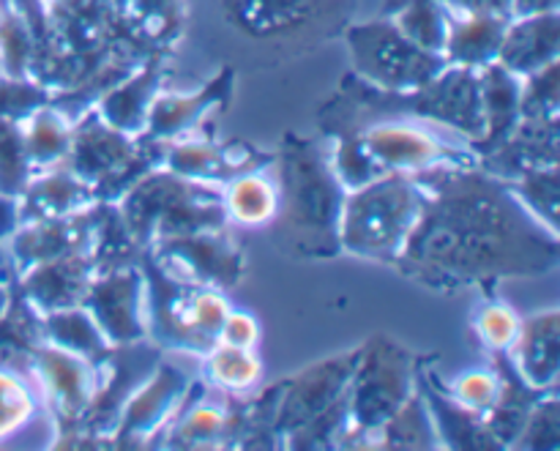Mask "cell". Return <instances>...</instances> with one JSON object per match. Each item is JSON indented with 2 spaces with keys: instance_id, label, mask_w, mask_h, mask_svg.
<instances>
[{
  "instance_id": "1",
  "label": "cell",
  "mask_w": 560,
  "mask_h": 451,
  "mask_svg": "<svg viewBox=\"0 0 560 451\" xmlns=\"http://www.w3.org/2000/svg\"><path fill=\"white\" fill-rule=\"evenodd\" d=\"M413 181L421 213L394 263L402 277L438 293H459L558 268V233L525 211L506 181L479 164L435 167Z\"/></svg>"
},
{
  "instance_id": "2",
  "label": "cell",
  "mask_w": 560,
  "mask_h": 451,
  "mask_svg": "<svg viewBox=\"0 0 560 451\" xmlns=\"http://www.w3.org/2000/svg\"><path fill=\"white\" fill-rule=\"evenodd\" d=\"M279 186V213L273 219L279 241L299 257H337L339 217L348 189L328 159L326 137L284 135L273 159Z\"/></svg>"
},
{
  "instance_id": "3",
  "label": "cell",
  "mask_w": 560,
  "mask_h": 451,
  "mask_svg": "<svg viewBox=\"0 0 560 451\" xmlns=\"http://www.w3.org/2000/svg\"><path fill=\"white\" fill-rule=\"evenodd\" d=\"M115 206L142 250L173 235L228 228L222 186L184 178L167 167L142 175Z\"/></svg>"
},
{
  "instance_id": "4",
  "label": "cell",
  "mask_w": 560,
  "mask_h": 451,
  "mask_svg": "<svg viewBox=\"0 0 560 451\" xmlns=\"http://www.w3.org/2000/svg\"><path fill=\"white\" fill-rule=\"evenodd\" d=\"M140 268L145 274V339L162 354L195 356L217 345L219 328L233 310L228 293L200 285H184L170 279L156 263L142 252Z\"/></svg>"
},
{
  "instance_id": "5",
  "label": "cell",
  "mask_w": 560,
  "mask_h": 451,
  "mask_svg": "<svg viewBox=\"0 0 560 451\" xmlns=\"http://www.w3.org/2000/svg\"><path fill=\"white\" fill-rule=\"evenodd\" d=\"M421 213L413 175L386 173L348 192L339 217V250L345 255L394 266Z\"/></svg>"
},
{
  "instance_id": "6",
  "label": "cell",
  "mask_w": 560,
  "mask_h": 451,
  "mask_svg": "<svg viewBox=\"0 0 560 451\" xmlns=\"http://www.w3.org/2000/svg\"><path fill=\"white\" fill-rule=\"evenodd\" d=\"M164 146L148 135H124L93 107L74 120L63 164L91 186L98 203H118L142 175L162 167Z\"/></svg>"
},
{
  "instance_id": "7",
  "label": "cell",
  "mask_w": 560,
  "mask_h": 451,
  "mask_svg": "<svg viewBox=\"0 0 560 451\" xmlns=\"http://www.w3.org/2000/svg\"><path fill=\"white\" fill-rule=\"evenodd\" d=\"M421 356L402 348L386 334L361 345L359 365L348 386V425L337 449H361L364 436L383 425L416 392Z\"/></svg>"
},
{
  "instance_id": "8",
  "label": "cell",
  "mask_w": 560,
  "mask_h": 451,
  "mask_svg": "<svg viewBox=\"0 0 560 451\" xmlns=\"http://www.w3.org/2000/svg\"><path fill=\"white\" fill-rule=\"evenodd\" d=\"M383 173L419 175L435 167H470L479 153L454 131L410 115H381L353 126Z\"/></svg>"
},
{
  "instance_id": "9",
  "label": "cell",
  "mask_w": 560,
  "mask_h": 451,
  "mask_svg": "<svg viewBox=\"0 0 560 451\" xmlns=\"http://www.w3.org/2000/svg\"><path fill=\"white\" fill-rule=\"evenodd\" d=\"M342 33L353 63L350 71L383 91H413L448 66L441 53L416 44L386 16L353 22Z\"/></svg>"
},
{
  "instance_id": "10",
  "label": "cell",
  "mask_w": 560,
  "mask_h": 451,
  "mask_svg": "<svg viewBox=\"0 0 560 451\" xmlns=\"http://www.w3.org/2000/svg\"><path fill=\"white\" fill-rule=\"evenodd\" d=\"M230 27L255 42L326 38L348 25L355 0H219Z\"/></svg>"
},
{
  "instance_id": "11",
  "label": "cell",
  "mask_w": 560,
  "mask_h": 451,
  "mask_svg": "<svg viewBox=\"0 0 560 451\" xmlns=\"http://www.w3.org/2000/svg\"><path fill=\"white\" fill-rule=\"evenodd\" d=\"M145 252L175 282L217 288L224 293L241 282L246 268L244 250L230 224L162 239L148 246Z\"/></svg>"
},
{
  "instance_id": "12",
  "label": "cell",
  "mask_w": 560,
  "mask_h": 451,
  "mask_svg": "<svg viewBox=\"0 0 560 451\" xmlns=\"http://www.w3.org/2000/svg\"><path fill=\"white\" fill-rule=\"evenodd\" d=\"M191 386L195 378L189 370L162 356L151 375L126 400L113 430V449L162 447L170 425L189 400Z\"/></svg>"
},
{
  "instance_id": "13",
  "label": "cell",
  "mask_w": 560,
  "mask_h": 451,
  "mask_svg": "<svg viewBox=\"0 0 560 451\" xmlns=\"http://www.w3.org/2000/svg\"><path fill=\"white\" fill-rule=\"evenodd\" d=\"M25 372L36 386L55 436L77 430L96 394L98 365L44 343L33 350Z\"/></svg>"
},
{
  "instance_id": "14",
  "label": "cell",
  "mask_w": 560,
  "mask_h": 451,
  "mask_svg": "<svg viewBox=\"0 0 560 451\" xmlns=\"http://www.w3.org/2000/svg\"><path fill=\"white\" fill-rule=\"evenodd\" d=\"M273 159H277V151H262L246 140H217L211 129H202L170 140L164 146L162 167L184 178L224 186L241 173L273 167Z\"/></svg>"
},
{
  "instance_id": "15",
  "label": "cell",
  "mask_w": 560,
  "mask_h": 451,
  "mask_svg": "<svg viewBox=\"0 0 560 451\" xmlns=\"http://www.w3.org/2000/svg\"><path fill=\"white\" fill-rule=\"evenodd\" d=\"M359 356L361 345L359 348L345 350V354L328 356V359L284 378L282 397H279L277 410L279 449H282V441L290 432L304 427L306 421L315 419L317 414H323L328 405L337 403L348 392L350 378H353L355 365H359Z\"/></svg>"
},
{
  "instance_id": "16",
  "label": "cell",
  "mask_w": 560,
  "mask_h": 451,
  "mask_svg": "<svg viewBox=\"0 0 560 451\" xmlns=\"http://www.w3.org/2000/svg\"><path fill=\"white\" fill-rule=\"evenodd\" d=\"M82 307L91 312L113 348L145 339V274L140 263L96 274Z\"/></svg>"
},
{
  "instance_id": "17",
  "label": "cell",
  "mask_w": 560,
  "mask_h": 451,
  "mask_svg": "<svg viewBox=\"0 0 560 451\" xmlns=\"http://www.w3.org/2000/svg\"><path fill=\"white\" fill-rule=\"evenodd\" d=\"M235 91V69L222 66L213 80L195 91H159L148 113L145 135L153 140H178L191 131L213 129V118L224 113Z\"/></svg>"
},
{
  "instance_id": "18",
  "label": "cell",
  "mask_w": 560,
  "mask_h": 451,
  "mask_svg": "<svg viewBox=\"0 0 560 451\" xmlns=\"http://www.w3.org/2000/svg\"><path fill=\"white\" fill-rule=\"evenodd\" d=\"M104 203L82 208L77 213L55 219H38V222H22L3 239L5 255H9L14 277L36 263L52 261L74 250H91L96 224L102 219Z\"/></svg>"
},
{
  "instance_id": "19",
  "label": "cell",
  "mask_w": 560,
  "mask_h": 451,
  "mask_svg": "<svg viewBox=\"0 0 560 451\" xmlns=\"http://www.w3.org/2000/svg\"><path fill=\"white\" fill-rule=\"evenodd\" d=\"M235 394L217 392L202 378H195L189 400L170 425L162 447L167 449H230L233 447Z\"/></svg>"
},
{
  "instance_id": "20",
  "label": "cell",
  "mask_w": 560,
  "mask_h": 451,
  "mask_svg": "<svg viewBox=\"0 0 560 451\" xmlns=\"http://www.w3.org/2000/svg\"><path fill=\"white\" fill-rule=\"evenodd\" d=\"M93 277H96V266H93L91 250H74L25 268L16 274L14 285L44 315V312L82 304Z\"/></svg>"
},
{
  "instance_id": "21",
  "label": "cell",
  "mask_w": 560,
  "mask_h": 451,
  "mask_svg": "<svg viewBox=\"0 0 560 451\" xmlns=\"http://www.w3.org/2000/svg\"><path fill=\"white\" fill-rule=\"evenodd\" d=\"M560 162V118H520L517 126L479 159L501 181Z\"/></svg>"
},
{
  "instance_id": "22",
  "label": "cell",
  "mask_w": 560,
  "mask_h": 451,
  "mask_svg": "<svg viewBox=\"0 0 560 451\" xmlns=\"http://www.w3.org/2000/svg\"><path fill=\"white\" fill-rule=\"evenodd\" d=\"M416 389H419L427 408H430L432 425H435L441 449H474V451L503 449L501 443L495 441V436L487 430L485 416L463 408V405H459L457 400L443 389V381L438 378V372L432 370L427 359H421Z\"/></svg>"
},
{
  "instance_id": "23",
  "label": "cell",
  "mask_w": 560,
  "mask_h": 451,
  "mask_svg": "<svg viewBox=\"0 0 560 451\" xmlns=\"http://www.w3.org/2000/svg\"><path fill=\"white\" fill-rule=\"evenodd\" d=\"M14 203L16 224H22L77 213L98 200L96 195H93L91 186H88L80 175L71 173L66 164H58V167H47L33 173L31 178H27L25 189L14 197Z\"/></svg>"
},
{
  "instance_id": "24",
  "label": "cell",
  "mask_w": 560,
  "mask_h": 451,
  "mask_svg": "<svg viewBox=\"0 0 560 451\" xmlns=\"http://www.w3.org/2000/svg\"><path fill=\"white\" fill-rule=\"evenodd\" d=\"M164 58L167 55H153L109 88L96 102V113L124 135H145L151 104L164 88Z\"/></svg>"
},
{
  "instance_id": "25",
  "label": "cell",
  "mask_w": 560,
  "mask_h": 451,
  "mask_svg": "<svg viewBox=\"0 0 560 451\" xmlns=\"http://www.w3.org/2000/svg\"><path fill=\"white\" fill-rule=\"evenodd\" d=\"M560 55V11L514 16L503 33L498 63L517 77L536 74Z\"/></svg>"
},
{
  "instance_id": "26",
  "label": "cell",
  "mask_w": 560,
  "mask_h": 451,
  "mask_svg": "<svg viewBox=\"0 0 560 451\" xmlns=\"http://www.w3.org/2000/svg\"><path fill=\"white\" fill-rule=\"evenodd\" d=\"M514 370L536 389H558L560 375V312L545 310L523 317L520 334L509 348Z\"/></svg>"
},
{
  "instance_id": "27",
  "label": "cell",
  "mask_w": 560,
  "mask_h": 451,
  "mask_svg": "<svg viewBox=\"0 0 560 451\" xmlns=\"http://www.w3.org/2000/svg\"><path fill=\"white\" fill-rule=\"evenodd\" d=\"M509 22H512L509 16L498 14L446 11V42H443L446 63L476 71L495 63Z\"/></svg>"
},
{
  "instance_id": "28",
  "label": "cell",
  "mask_w": 560,
  "mask_h": 451,
  "mask_svg": "<svg viewBox=\"0 0 560 451\" xmlns=\"http://www.w3.org/2000/svg\"><path fill=\"white\" fill-rule=\"evenodd\" d=\"M492 365H495L498 375H501V389H498L495 405L485 414L487 430L495 436V441L503 449H512L517 436L523 432L525 419L530 416L534 405L545 397L552 389H536L514 370L506 354H492Z\"/></svg>"
},
{
  "instance_id": "29",
  "label": "cell",
  "mask_w": 560,
  "mask_h": 451,
  "mask_svg": "<svg viewBox=\"0 0 560 451\" xmlns=\"http://www.w3.org/2000/svg\"><path fill=\"white\" fill-rule=\"evenodd\" d=\"M479 93L481 113H485V135L479 142H474V151L481 159L517 126L523 77L512 74L495 60V63L479 69Z\"/></svg>"
},
{
  "instance_id": "30",
  "label": "cell",
  "mask_w": 560,
  "mask_h": 451,
  "mask_svg": "<svg viewBox=\"0 0 560 451\" xmlns=\"http://www.w3.org/2000/svg\"><path fill=\"white\" fill-rule=\"evenodd\" d=\"M222 211L230 228H271L279 213V186L271 167L249 170L222 186Z\"/></svg>"
},
{
  "instance_id": "31",
  "label": "cell",
  "mask_w": 560,
  "mask_h": 451,
  "mask_svg": "<svg viewBox=\"0 0 560 451\" xmlns=\"http://www.w3.org/2000/svg\"><path fill=\"white\" fill-rule=\"evenodd\" d=\"M22 146H25V159L33 173L47 167H58L66 162L74 137V120L60 113L52 102L33 109L20 124Z\"/></svg>"
},
{
  "instance_id": "32",
  "label": "cell",
  "mask_w": 560,
  "mask_h": 451,
  "mask_svg": "<svg viewBox=\"0 0 560 451\" xmlns=\"http://www.w3.org/2000/svg\"><path fill=\"white\" fill-rule=\"evenodd\" d=\"M126 25L148 49L167 55L186 27V0H126Z\"/></svg>"
},
{
  "instance_id": "33",
  "label": "cell",
  "mask_w": 560,
  "mask_h": 451,
  "mask_svg": "<svg viewBox=\"0 0 560 451\" xmlns=\"http://www.w3.org/2000/svg\"><path fill=\"white\" fill-rule=\"evenodd\" d=\"M361 449H441L430 408L419 389L377 430L364 436Z\"/></svg>"
},
{
  "instance_id": "34",
  "label": "cell",
  "mask_w": 560,
  "mask_h": 451,
  "mask_svg": "<svg viewBox=\"0 0 560 451\" xmlns=\"http://www.w3.org/2000/svg\"><path fill=\"white\" fill-rule=\"evenodd\" d=\"M47 343L44 337V315L16 290L9 307L0 315V367L27 370L33 350Z\"/></svg>"
},
{
  "instance_id": "35",
  "label": "cell",
  "mask_w": 560,
  "mask_h": 451,
  "mask_svg": "<svg viewBox=\"0 0 560 451\" xmlns=\"http://www.w3.org/2000/svg\"><path fill=\"white\" fill-rule=\"evenodd\" d=\"M200 378L224 394H252L262 381V359L255 348H233L217 343L200 356Z\"/></svg>"
},
{
  "instance_id": "36",
  "label": "cell",
  "mask_w": 560,
  "mask_h": 451,
  "mask_svg": "<svg viewBox=\"0 0 560 451\" xmlns=\"http://www.w3.org/2000/svg\"><path fill=\"white\" fill-rule=\"evenodd\" d=\"M44 405L25 370L0 367V449L14 447L33 430Z\"/></svg>"
},
{
  "instance_id": "37",
  "label": "cell",
  "mask_w": 560,
  "mask_h": 451,
  "mask_svg": "<svg viewBox=\"0 0 560 451\" xmlns=\"http://www.w3.org/2000/svg\"><path fill=\"white\" fill-rule=\"evenodd\" d=\"M44 337L55 348L82 356L93 365H98L107 356V350L113 348L102 328H98V323L93 321V315L82 304L44 312Z\"/></svg>"
},
{
  "instance_id": "38",
  "label": "cell",
  "mask_w": 560,
  "mask_h": 451,
  "mask_svg": "<svg viewBox=\"0 0 560 451\" xmlns=\"http://www.w3.org/2000/svg\"><path fill=\"white\" fill-rule=\"evenodd\" d=\"M381 16L392 20L416 44L443 55V42H446L443 0H386Z\"/></svg>"
},
{
  "instance_id": "39",
  "label": "cell",
  "mask_w": 560,
  "mask_h": 451,
  "mask_svg": "<svg viewBox=\"0 0 560 451\" xmlns=\"http://www.w3.org/2000/svg\"><path fill=\"white\" fill-rule=\"evenodd\" d=\"M142 252L145 250L137 244L131 230L126 228L118 206H115V203H104L102 219H98L96 235H93V244H91L96 274L113 271V268H120V266H135V263H140Z\"/></svg>"
},
{
  "instance_id": "40",
  "label": "cell",
  "mask_w": 560,
  "mask_h": 451,
  "mask_svg": "<svg viewBox=\"0 0 560 451\" xmlns=\"http://www.w3.org/2000/svg\"><path fill=\"white\" fill-rule=\"evenodd\" d=\"M323 137L328 140V159H331L334 173H337V178L342 181V186L348 192L361 189L370 181L386 175L381 170V164L370 157V151L364 148V142H361L355 129H337Z\"/></svg>"
},
{
  "instance_id": "41",
  "label": "cell",
  "mask_w": 560,
  "mask_h": 451,
  "mask_svg": "<svg viewBox=\"0 0 560 451\" xmlns=\"http://www.w3.org/2000/svg\"><path fill=\"white\" fill-rule=\"evenodd\" d=\"M509 189L514 192L525 211L534 213L547 230L558 233V208H560V175L558 164L550 167L530 170V173L517 175V178L506 181Z\"/></svg>"
},
{
  "instance_id": "42",
  "label": "cell",
  "mask_w": 560,
  "mask_h": 451,
  "mask_svg": "<svg viewBox=\"0 0 560 451\" xmlns=\"http://www.w3.org/2000/svg\"><path fill=\"white\" fill-rule=\"evenodd\" d=\"M520 323H523V317L517 315L514 307H509L501 299H492V296H485V301H481L474 315V332L490 356L509 354V348H512L520 334Z\"/></svg>"
},
{
  "instance_id": "43",
  "label": "cell",
  "mask_w": 560,
  "mask_h": 451,
  "mask_svg": "<svg viewBox=\"0 0 560 451\" xmlns=\"http://www.w3.org/2000/svg\"><path fill=\"white\" fill-rule=\"evenodd\" d=\"M33 58V36L20 11L5 0L0 11V71L9 77H27Z\"/></svg>"
},
{
  "instance_id": "44",
  "label": "cell",
  "mask_w": 560,
  "mask_h": 451,
  "mask_svg": "<svg viewBox=\"0 0 560 451\" xmlns=\"http://www.w3.org/2000/svg\"><path fill=\"white\" fill-rule=\"evenodd\" d=\"M520 118H560V60L523 77Z\"/></svg>"
},
{
  "instance_id": "45",
  "label": "cell",
  "mask_w": 560,
  "mask_h": 451,
  "mask_svg": "<svg viewBox=\"0 0 560 451\" xmlns=\"http://www.w3.org/2000/svg\"><path fill=\"white\" fill-rule=\"evenodd\" d=\"M443 389H446L463 408L485 416L487 410L495 405L498 389H501V375H498L495 365L476 367V370L459 372V375L452 378L448 383L443 381Z\"/></svg>"
},
{
  "instance_id": "46",
  "label": "cell",
  "mask_w": 560,
  "mask_h": 451,
  "mask_svg": "<svg viewBox=\"0 0 560 451\" xmlns=\"http://www.w3.org/2000/svg\"><path fill=\"white\" fill-rule=\"evenodd\" d=\"M560 447V397L558 389L547 392L534 405L530 416L525 419L523 432L517 436L512 449H541L556 451Z\"/></svg>"
},
{
  "instance_id": "47",
  "label": "cell",
  "mask_w": 560,
  "mask_h": 451,
  "mask_svg": "<svg viewBox=\"0 0 560 451\" xmlns=\"http://www.w3.org/2000/svg\"><path fill=\"white\" fill-rule=\"evenodd\" d=\"M33 175L16 120H0V195L16 197Z\"/></svg>"
},
{
  "instance_id": "48",
  "label": "cell",
  "mask_w": 560,
  "mask_h": 451,
  "mask_svg": "<svg viewBox=\"0 0 560 451\" xmlns=\"http://www.w3.org/2000/svg\"><path fill=\"white\" fill-rule=\"evenodd\" d=\"M52 93L31 77H9L0 71V120H22L36 107L47 104Z\"/></svg>"
},
{
  "instance_id": "49",
  "label": "cell",
  "mask_w": 560,
  "mask_h": 451,
  "mask_svg": "<svg viewBox=\"0 0 560 451\" xmlns=\"http://www.w3.org/2000/svg\"><path fill=\"white\" fill-rule=\"evenodd\" d=\"M217 343L233 345V348H257L260 343V323L252 312L230 310L228 317L222 321Z\"/></svg>"
},
{
  "instance_id": "50",
  "label": "cell",
  "mask_w": 560,
  "mask_h": 451,
  "mask_svg": "<svg viewBox=\"0 0 560 451\" xmlns=\"http://www.w3.org/2000/svg\"><path fill=\"white\" fill-rule=\"evenodd\" d=\"M446 11H470V14H498L512 20V0H443Z\"/></svg>"
},
{
  "instance_id": "51",
  "label": "cell",
  "mask_w": 560,
  "mask_h": 451,
  "mask_svg": "<svg viewBox=\"0 0 560 451\" xmlns=\"http://www.w3.org/2000/svg\"><path fill=\"white\" fill-rule=\"evenodd\" d=\"M560 0H512V20L514 16L545 14V11H558Z\"/></svg>"
},
{
  "instance_id": "52",
  "label": "cell",
  "mask_w": 560,
  "mask_h": 451,
  "mask_svg": "<svg viewBox=\"0 0 560 451\" xmlns=\"http://www.w3.org/2000/svg\"><path fill=\"white\" fill-rule=\"evenodd\" d=\"M11 293H14V279H0V315H3L5 307H9Z\"/></svg>"
},
{
  "instance_id": "53",
  "label": "cell",
  "mask_w": 560,
  "mask_h": 451,
  "mask_svg": "<svg viewBox=\"0 0 560 451\" xmlns=\"http://www.w3.org/2000/svg\"><path fill=\"white\" fill-rule=\"evenodd\" d=\"M0 279H14V268H11L9 255H5L3 239H0Z\"/></svg>"
},
{
  "instance_id": "54",
  "label": "cell",
  "mask_w": 560,
  "mask_h": 451,
  "mask_svg": "<svg viewBox=\"0 0 560 451\" xmlns=\"http://www.w3.org/2000/svg\"><path fill=\"white\" fill-rule=\"evenodd\" d=\"M98 5H104V9H109V11H118V14H124V9H126V0H96Z\"/></svg>"
},
{
  "instance_id": "55",
  "label": "cell",
  "mask_w": 560,
  "mask_h": 451,
  "mask_svg": "<svg viewBox=\"0 0 560 451\" xmlns=\"http://www.w3.org/2000/svg\"><path fill=\"white\" fill-rule=\"evenodd\" d=\"M3 3H5V0H0V11H3Z\"/></svg>"
}]
</instances>
